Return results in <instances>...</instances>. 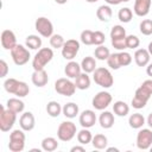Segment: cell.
Returning a JSON list of instances; mask_svg holds the SVG:
<instances>
[{
	"label": "cell",
	"instance_id": "obj_1",
	"mask_svg": "<svg viewBox=\"0 0 152 152\" xmlns=\"http://www.w3.org/2000/svg\"><path fill=\"white\" fill-rule=\"evenodd\" d=\"M4 88L7 93L15 95L17 97H25L30 93V88L27 83L23 81H18L15 78H7L4 82Z\"/></svg>",
	"mask_w": 152,
	"mask_h": 152
},
{
	"label": "cell",
	"instance_id": "obj_2",
	"mask_svg": "<svg viewBox=\"0 0 152 152\" xmlns=\"http://www.w3.org/2000/svg\"><path fill=\"white\" fill-rule=\"evenodd\" d=\"M53 58V51L51 48H40L32 59L33 70H43L48 63Z\"/></svg>",
	"mask_w": 152,
	"mask_h": 152
},
{
	"label": "cell",
	"instance_id": "obj_3",
	"mask_svg": "<svg viewBox=\"0 0 152 152\" xmlns=\"http://www.w3.org/2000/svg\"><path fill=\"white\" fill-rule=\"evenodd\" d=\"M93 74H94L93 80L97 86H100L102 88H110L113 86L114 78H113L112 72L107 68H103V66L96 68Z\"/></svg>",
	"mask_w": 152,
	"mask_h": 152
},
{
	"label": "cell",
	"instance_id": "obj_4",
	"mask_svg": "<svg viewBox=\"0 0 152 152\" xmlns=\"http://www.w3.org/2000/svg\"><path fill=\"white\" fill-rule=\"evenodd\" d=\"M25 131L24 129H14L10 133V142L8 148L12 152H21L25 147Z\"/></svg>",
	"mask_w": 152,
	"mask_h": 152
},
{
	"label": "cell",
	"instance_id": "obj_5",
	"mask_svg": "<svg viewBox=\"0 0 152 152\" xmlns=\"http://www.w3.org/2000/svg\"><path fill=\"white\" fill-rule=\"evenodd\" d=\"M77 133L76 125L72 121H63L57 128V138L61 141H70Z\"/></svg>",
	"mask_w": 152,
	"mask_h": 152
},
{
	"label": "cell",
	"instance_id": "obj_6",
	"mask_svg": "<svg viewBox=\"0 0 152 152\" xmlns=\"http://www.w3.org/2000/svg\"><path fill=\"white\" fill-rule=\"evenodd\" d=\"M17 120V113L13 110L5 108L1 106V113H0V129L2 132H8L10 129L13 128L14 124Z\"/></svg>",
	"mask_w": 152,
	"mask_h": 152
},
{
	"label": "cell",
	"instance_id": "obj_7",
	"mask_svg": "<svg viewBox=\"0 0 152 152\" xmlns=\"http://www.w3.org/2000/svg\"><path fill=\"white\" fill-rule=\"evenodd\" d=\"M11 57L14 62L15 65H24L30 61V51L26 46L21 44H17L12 50H11Z\"/></svg>",
	"mask_w": 152,
	"mask_h": 152
},
{
	"label": "cell",
	"instance_id": "obj_8",
	"mask_svg": "<svg viewBox=\"0 0 152 152\" xmlns=\"http://www.w3.org/2000/svg\"><path fill=\"white\" fill-rule=\"evenodd\" d=\"M76 86H75V82L70 81L69 77L65 78V77H61L58 78L56 82H55V90L59 94V95H63V96H72L76 91Z\"/></svg>",
	"mask_w": 152,
	"mask_h": 152
},
{
	"label": "cell",
	"instance_id": "obj_9",
	"mask_svg": "<svg viewBox=\"0 0 152 152\" xmlns=\"http://www.w3.org/2000/svg\"><path fill=\"white\" fill-rule=\"evenodd\" d=\"M36 31L45 38H50L53 34V25L46 17H39L34 23Z\"/></svg>",
	"mask_w": 152,
	"mask_h": 152
},
{
	"label": "cell",
	"instance_id": "obj_10",
	"mask_svg": "<svg viewBox=\"0 0 152 152\" xmlns=\"http://www.w3.org/2000/svg\"><path fill=\"white\" fill-rule=\"evenodd\" d=\"M152 146V129L140 128L137 134V147L140 150H150Z\"/></svg>",
	"mask_w": 152,
	"mask_h": 152
},
{
	"label": "cell",
	"instance_id": "obj_11",
	"mask_svg": "<svg viewBox=\"0 0 152 152\" xmlns=\"http://www.w3.org/2000/svg\"><path fill=\"white\" fill-rule=\"evenodd\" d=\"M80 51V42L76 39H68L62 48V56L66 61H72Z\"/></svg>",
	"mask_w": 152,
	"mask_h": 152
},
{
	"label": "cell",
	"instance_id": "obj_12",
	"mask_svg": "<svg viewBox=\"0 0 152 152\" xmlns=\"http://www.w3.org/2000/svg\"><path fill=\"white\" fill-rule=\"evenodd\" d=\"M112 95L108 93V91H99L94 97H93V101H91V104L93 107L96 109V110H104L110 103H112Z\"/></svg>",
	"mask_w": 152,
	"mask_h": 152
},
{
	"label": "cell",
	"instance_id": "obj_13",
	"mask_svg": "<svg viewBox=\"0 0 152 152\" xmlns=\"http://www.w3.org/2000/svg\"><path fill=\"white\" fill-rule=\"evenodd\" d=\"M78 121L80 125L84 128H90L96 124V114L94 110L91 109H86L83 110L80 116H78Z\"/></svg>",
	"mask_w": 152,
	"mask_h": 152
},
{
	"label": "cell",
	"instance_id": "obj_14",
	"mask_svg": "<svg viewBox=\"0 0 152 152\" xmlns=\"http://www.w3.org/2000/svg\"><path fill=\"white\" fill-rule=\"evenodd\" d=\"M1 45L5 50H10V51L17 45V38L13 31L4 30L1 32Z\"/></svg>",
	"mask_w": 152,
	"mask_h": 152
},
{
	"label": "cell",
	"instance_id": "obj_15",
	"mask_svg": "<svg viewBox=\"0 0 152 152\" xmlns=\"http://www.w3.org/2000/svg\"><path fill=\"white\" fill-rule=\"evenodd\" d=\"M19 126L21 129H24L25 132H30L36 126V119L34 115L31 112H25L21 114L20 119H19Z\"/></svg>",
	"mask_w": 152,
	"mask_h": 152
},
{
	"label": "cell",
	"instance_id": "obj_16",
	"mask_svg": "<svg viewBox=\"0 0 152 152\" xmlns=\"http://www.w3.org/2000/svg\"><path fill=\"white\" fill-rule=\"evenodd\" d=\"M151 0H135L133 11L138 17H145L150 13L151 10Z\"/></svg>",
	"mask_w": 152,
	"mask_h": 152
},
{
	"label": "cell",
	"instance_id": "obj_17",
	"mask_svg": "<svg viewBox=\"0 0 152 152\" xmlns=\"http://www.w3.org/2000/svg\"><path fill=\"white\" fill-rule=\"evenodd\" d=\"M31 81L32 83L36 86V87H44L48 84L49 82V76H48V72L43 69V70H34L32 76H31Z\"/></svg>",
	"mask_w": 152,
	"mask_h": 152
},
{
	"label": "cell",
	"instance_id": "obj_18",
	"mask_svg": "<svg viewBox=\"0 0 152 152\" xmlns=\"http://www.w3.org/2000/svg\"><path fill=\"white\" fill-rule=\"evenodd\" d=\"M64 72L65 76L69 78H76L81 72H82V68L81 64H78L75 61H69L64 68Z\"/></svg>",
	"mask_w": 152,
	"mask_h": 152
},
{
	"label": "cell",
	"instance_id": "obj_19",
	"mask_svg": "<svg viewBox=\"0 0 152 152\" xmlns=\"http://www.w3.org/2000/svg\"><path fill=\"white\" fill-rule=\"evenodd\" d=\"M151 55L148 53L147 49H138L134 52V61L138 66H146L150 63Z\"/></svg>",
	"mask_w": 152,
	"mask_h": 152
},
{
	"label": "cell",
	"instance_id": "obj_20",
	"mask_svg": "<svg viewBox=\"0 0 152 152\" xmlns=\"http://www.w3.org/2000/svg\"><path fill=\"white\" fill-rule=\"evenodd\" d=\"M114 114L112 112H108V110H104L100 114L99 116V122H100V126L104 129H108V128H112L113 125H114Z\"/></svg>",
	"mask_w": 152,
	"mask_h": 152
},
{
	"label": "cell",
	"instance_id": "obj_21",
	"mask_svg": "<svg viewBox=\"0 0 152 152\" xmlns=\"http://www.w3.org/2000/svg\"><path fill=\"white\" fill-rule=\"evenodd\" d=\"M6 107L11 110H13L14 113L19 114V113H23L24 109H25V103L20 100V97H12V99H8L7 102H6Z\"/></svg>",
	"mask_w": 152,
	"mask_h": 152
},
{
	"label": "cell",
	"instance_id": "obj_22",
	"mask_svg": "<svg viewBox=\"0 0 152 152\" xmlns=\"http://www.w3.org/2000/svg\"><path fill=\"white\" fill-rule=\"evenodd\" d=\"M112 15H113V11L109 5H101L96 11V17L99 18V20L103 23L109 21L112 19Z\"/></svg>",
	"mask_w": 152,
	"mask_h": 152
},
{
	"label": "cell",
	"instance_id": "obj_23",
	"mask_svg": "<svg viewBox=\"0 0 152 152\" xmlns=\"http://www.w3.org/2000/svg\"><path fill=\"white\" fill-rule=\"evenodd\" d=\"M62 113L65 118L68 119H74L76 118V115H78L80 113V108L75 103V102H68L63 106V109H62Z\"/></svg>",
	"mask_w": 152,
	"mask_h": 152
},
{
	"label": "cell",
	"instance_id": "obj_24",
	"mask_svg": "<svg viewBox=\"0 0 152 152\" xmlns=\"http://www.w3.org/2000/svg\"><path fill=\"white\" fill-rule=\"evenodd\" d=\"M75 86L80 90H86L90 87V77L87 72H81L76 78H75Z\"/></svg>",
	"mask_w": 152,
	"mask_h": 152
},
{
	"label": "cell",
	"instance_id": "obj_25",
	"mask_svg": "<svg viewBox=\"0 0 152 152\" xmlns=\"http://www.w3.org/2000/svg\"><path fill=\"white\" fill-rule=\"evenodd\" d=\"M81 68L84 72L87 74H90V72H94L95 69H96V58L91 57V56H87L82 59L81 62Z\"/></svg>",
	"mask_w": 152,
	"mask_h": 152
},
{
	"label": "cell",
	"instance_id": "obj_26",
	"mask_svg": "<svg viewBox=\"0 0 152 152\" xmlns=\"http://www.w3.org/2000/svg\"><path fill=\"white\" fill-rule=\"evenodd\" d=\"M25 46L30 50H39L42 48V38L37 34H30L26 37Z\"/></svg>",
	"mask_w": 152,
	"mask_h": 152
},
{
	"label": "cell",
	"instance_id": "obj_27",
	"mask_svg": "<svg viewBox=\"0 0 152 152\" xmlns=\"http://www.w3.org/2000/svg\"><path fill=\"white\" fill-rule=\"evenodd\" d=\"M128 124L134 129H140L145 125V118L140 113H134L128 118Z\"/></svg>",
	"mask_w": 152,
	"mask_h": 152
},
{
	"label": "cell",
	"instance_id": "obj_28",
	"mask_svg": "<svg viewBox=\"0 0 152 152\" xmlns=\"http://www.w3.org/2000/svg\"><path fill=\"white\" fill-rule=\"evenodd\" d=\"M113 112L118 116H126L129 113V106L125 101H116L113 104Z\"/></svg>",
	"mask_w": 152,
	"mask_h": 152
},
{
	"label": "cell",
	"instance_id": "obj_29",
	"mask_svg": "<svg viewBox=\"0 0 152 152\" xmlns=\"http://www.w3.org/2000/svg\"><path fill=\"white\" fill-rule=\"evenodd\" d=\"M63 107L57 102V101H50L46 104V113L51 116V118H57L61 115Z\"/></svg>",
	"mask_w": 152,
	"mask_h": 152
},
{
	"label": "cell",
	"instance_id": "obj_30",
	"mask_svg": "<svg viewBox=\"0 0 152 152\" xmlns=\"http://www.w3.org/2000/svg\"><path fill=\"white\" fill-rule=\"evenodd\" d=\"M91 145L96 150H104L108 145V139L103 134H95L91 140Z\"/></svg>",
	"mask_w": 152,
	"mask_h": 152
},
{
	"label": "cell",
	"instance_id": "obj_31",
	"mask_svg": "<svg viewBox=\"0 0 152 152\" xmlns=\"http://www.w3.org/2000/svg\"><path fill=\"white\" fill-rule=\"evenodd\" d=\"M93 140V134L89 131V128H82L80 132H77V141L81 145H87L89 142H91Z\"/></svg>",
	"mask_w": 152,
	"mask_h": 152
},
{
	"label": "cell",
	"instance_id": "obj_32",
	"mask_svg": "<svg viewBox=\"0 0 152 152\" xmlns=\"http://www.w3.org/2000/svg\"><path fill=\"white\" fill-rule=\"evenodd\" d=\"M57 147H58V142L57 139H55L53 137H46L42 140V148L46 152H52L57 150Z\"/></svg>",
	"mask_w": 152,
	"mask_h": 152
},
{
	"label": "cell",
	"instance_id": "obj_33",
	"mask_svg": "<svg viewBox=\"0 0 152 152\" xmlns=\"http://www.w3.org/2000/svg\"><path fill=\"white\" fill-rule=\"evenodd\" d=\"M109 55H110L109 49L106 48L103 44L102 45H97V48L94 51V56L99 61H107V58L109 57Z\"/></svg>",
	"mask_w": 152,
	"mask_h": 152
},
{
	"label": "cell",
	"instance_id": "obj_34",
	"mask_svg": "<svg viewBox=\"0 0 152 152\" xmlns=\"http://www.w3.org/2000/svg\"><path fill=\"white\" fill-rule=\"evenodd\" d=\"M118 18L121 23H129L133 18V12L128 7H122L118 12Z\"/></svg>",
	"mask_w": 152,
	"mask_h": 152
},
{
	"label": "cell",
	"instance_id": "obj_35",
	"mask_svg": "<svg viewBox=\"0 0 152 152\" xmlns=\"http://www.w3.org/2000/svg\"><path fill=\"white\" fill-rule=\"evenodd\" d=\"M107 64L110 69L113 70H118L121 68V63H120V56L119 52L118 53H110L109 57L107 58Z\"/></svg>",
	"mask_w": 152,
	"mask_h": 152
},
{
	"label": "cell",
	"instance_id": "obj_36",
	"mask_svg": "<svg viewBox=\"0 0 152 152\" xmlns=\"http://www.w3.org/2000/svg\"><path fill=\"white\" fill-rule=\"evenodd\" d=\"M81 42L84 45H94V31L84 30L81 32Z\"/></svg>",
	"mask_w": 152,
	"mask_h": 152
},
{
	"label": "cell",
	"instance_id": "obj_37",
	"mask_svg": "<svg viewBox=\"0 0 152 152\" xmlns=\"http://www.w3.org/2000/svg\"><path fill=\"white\" fill-rule=\"evenodd\" d=\"M65 40L64 38L61 36V34H57V33H53L51 37H50V45L51 48L53 49H62L63 45H64Z\"/></svg>",
	"mask_w": 152,
	"mask_h": 152
},
{
	"label": "cell",
	"instance_id": "obj_38",
	"mask_svg": "<svg viewBox=\"0 0 152 152\" xmlns=\"http://www.w3.org/2000/svg\"><path fill=\"white\" fill-rule=\"evenodd\" d=\"M139 30L144 36H151L152 34V20L144 19L139 25Z\"/></svg>",
	"mask_w": 152,
	"mask_h": 152
},
{
	"label": "cell",
	"instance_id": "obj_39",
	"mask_svg": "<svg viewBox=\"0 0 152 152\" xmlns=\"http://www.w3.org/2000/svg\"><path fill=\"white\" fill-rule=\"evenodd\" d=\"M126 37V30L121 25H114L110 28V38H124Z\"/></svg>",
	"mask_w": 152,
	"mask_h": 152
},
{
	"label": "cell",
	"instance_id": "obj_40",
	"mask_svg": "<svg viewBox=\"0 0 152 152\" xmlns=\"http://www.w3.org/2000/svg\"><path fill=\"white\" fill-rule=\"evenodd\" d=\"M140 45V39L134 36V34H129V36H126V46L127 49H137L138 46Z\"/></svg>",
	"mask_w": 152,
	"mask_h": 152
},
{
	"label": "cell",
	"instance_id": "obj_41",
	"mask_svg": "<svg viewBox=\"0 0 152 152\" xmlns=\"http://www.w3.org/2000/svg\"><path fill=\"white\" fill-rule=\"evenodd\" d=\"M112 45H113L114 49L124 51L125 49H127V46H126V37H124V38H113L112 39Z\"/></svg>",
	"mask_w": 152,
	"mask_h": 152
},
{
	"label": "cell",
	"instance_id": "obj_42",
	"mask_svg": "<svg viewBox=\"0 0 152 152\" xmlns=\"http://www.w3.org/2000/svg\"><path fill=\"white\" fill-rule=\"evenodd\" d=\"M119 56H120V63H121V66H127L132 63V55L127 51H121L119 52Z\"/></svg>",
	"mask_w": 152,
	"mask_h": 152
},
{
	"label": "cell",
	"instance_id": "obj_43",
	"mask_svg": "<svg viewBox=\"0 0 152 152\" xmlns=\"http://www.w3.org/2000/svg\"><path fill=\"white\" fill-rule=\"evenodd\" d=\"M134 96H135V97H138V99H140V100H142V101H145V102H147L152 95H151L148 91H146L142 87H139V88L135 90Z\"/></svg>",
	"mask_w": 152,
	"mask_h": 152
},
{
	"label": "cell",
	"instance_id": "obj_44",
	"mask_svg": "<svg viewBox=\"0 0 152 152\" xmlns=\"http://www.w3.org/2000/svg\"><path fill=\"white\" fill-rule=\"evenodd\" d=\"M106 40V36L101 31H94V45H102Z\"/></svg>",
	"mask_w": 152,
	"mask_h": 152
},
{
	"label": "cell",
	"instance_id": "obj_45",
	"mask_svg": "<svg viewBox=\"0 0 152 152\" xmlns=\"http://www.w3.org/2000/svg\"><path fill=\"white\" fill-rule=\"evenodd\" d=\"M146 103H147V102H145V101H142V100H140V99H138V97H135V96L132 99V102H131L132 107L135 108V109H141V108H144V107L146 106Z\"/></svg>",
	"mask_w": 152,
	"mask_h": 152
},
{
	"label": "cell",
	"instance_id": "obj_46",
	"mask_svg": "<svg viewBox=\"0 0 152 152\" xmlns=\"http://www.w3.org/2000/svg\"><path fill=\"white\" fill-rule=\"evenodd\" d=\"M0 69H1V71H0V77H6L7 76V72H8V65H7V63L4 61V59H1L0 61Z\"/></svg>",
	"mask_w": 152,
	"mask_h": 152
},
{
	"label": "cell",
	"instance_id": "obj_47",
	"mask_svg": "<svg viewBox=\"0 0 152 152\" xmlns=\"http://www.w3.org/2000/svg\"><path fill=\"white\" fill-rule=\"evenodd\" d=\"M140 87H142L146 91H148V93L152 95V80H146V81H144Z\"/></svg>",
	"mask_w": 152,
	"mask_h": 152
},
{
	"label": "cell",
	"instance_id": "obj_48",
	"mask_svg": "<svg viewBox=\"0 0 152 152\" xmlns=\"http://www.w3.org/2000/svg\"><path fill=\"white\" fill-rule=\"evenodd\" d=\"M70 151H71V152H77V151H80V152H84L86 148H84L83 146H74V147H71Z\"/></svg>",
	"mask_w": 152,
	"mask_h": 152
},
{
	"label": "cell",
	"instance_id": "obj_49",
	"mask_svg": "<svg viewBox=\"0 0 152 152\" xmlns=\"http://www.w3.org/2000/svg\"><path fill=\"white\" fill-rule=\"evenodd\" d=\"M146 74L150 77H152V63H148L147 64V66H146Z\"/></svg>",
	"mask_w": 152,
	"mask_h": 152
},
{
	"label": "cell",
	"instance_id": "obj_50",
	"mask_svg": "<svg viewBox=\"0 0 152 152\" xmlns=\"http://www.w3.org/2000/svg\"><path fill=\"white\" fill-rule=\"evenodd\" d=\"M108 5H119L121 2V0H104Z\"/></svg>",
	"mask_w": 152,
	"mask_h": 152
},
{
	"label": "cell",
	"instance_id": "obj_51",
	"mask_svg": "<svg viewBox=\"0 0 152 152\" xmlns=\"http://www.w3.org/2000/svg\"><path fill=\"white\" fill-rule=\"evenodd\" d=\"M146 122H147L148 127H150V128H152V113H150V114H148V116H147V120H146Z\"/></svg>",
	"mask_w": 152,
	"mask_h": 152
},
{
	"label": "cell",
	"instance_id": "obj_52",
	"mask_svg": "<svg viewBox=\"0 0 152 152\" xmlns=\"http://www.w3.org/2000/svg\"><path fill=\"white\" fill-rule=\"evenodd\" d=\"M147 51H148V53L152 56V42L148 44V46H147Z\"/></svg>",
	"mask_w": 152,
	"mask_h": 152
},
{
	"label": "cell",
	"instance_id": "obj_53",
	"mask_svg": "<svg viewBox=\"0 0 152 152\" xmlns=\"http://www.w3.org/2000/svg\"><path fill=\"white\" fill-rule=\"evenodd\" d=\"M55 1H56L58 5H64V4H66L68 0H55Z\"/></svg>",
	"mask_w": 152,
	"mask_h": 152
},
{
	"label": "cell",
	"instance_id": "obj_54",
	"mask_svg": "<svg viewBox=\"0 0 152 152\" xmlns=\"http://www.w3.org/2000/svg\"><path fill=\"white\" fill-rule=\"evenodd\" d=\"M106 150H107L108 152H109V151H114V152H119V150H118L116 147H108V148H106Z\"/></svg>",
	"mask_w": 152,
	"mask_h": 152
},
{
	"label": "cell",
	"instance_id": "obj_55",
	"mask_svg": "<svg viewBox=\"0 0 152 152\" xmlns=\"http://www.w3.org/2000/svg\"><path fill=\"white\" fill-rule=\"evenodd\" d=\"M87 2H90V4H93V2H96V1H99V0H86Z\"/></svg>",
	"mask_w": 152,
	"mask_h": 152
},
{
	"label": "cell",
	"instance_id": "obj_56",
	"mask_svg": "<svg viewBox=\"0 0 152 152\" xmlns=\"http://www.w3.org/2000/svg\"><path fill=\"white\" fill-rule=\"evenodd\" d=\"M129 0H121V2H128Z\"/></svg>",
	"mask_w": 152,
	"mask_h": 152
},
{
	"label": "cell",
	"instance_id": "obj_57",
	"mask_svg": "<svg viewBox=\"0 0 152 152\" xmlns=\"http://www.w3.org/2000/svg\"><path fill=\"white\" fill-rule=\"evenodd\" d=\"M150 151H151V152H152V146H151V147H150Z\"/></svg>",
	"mask_w": 152,
	"mask_h": 152
}]
</instances>
